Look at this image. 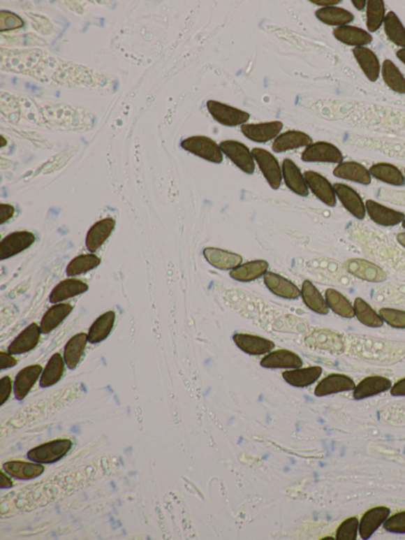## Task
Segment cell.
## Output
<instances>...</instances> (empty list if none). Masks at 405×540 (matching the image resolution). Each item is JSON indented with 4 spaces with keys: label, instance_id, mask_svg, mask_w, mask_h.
<instances>
[{
    "label": "cell",
    "instance_id": "obj_1",
    "mask_svg": "<svg viewBox=\"0 0 405 540\" xmlns=\"http://www.w3.org/2000/svg\"><path fill=\"white\" fill-rule=\"evenodd\" d=\"M182 147L184 150L194 154L207 161L221 163L223 160L221 148L209 138L204 136H195L184 140Z\"/></svg>",
    "mask_w": 405,
    "mask_h": 540
},
{
    "label": "cell",
    "instance_id": "obj_2",
    "mask_svg": "<svg viewBox=\"0 0 405 540\" xmlns=\"http://www.w3.org/2000/svg\"><path fill=\"white\" fill-rule=\"evenodd\" d=\"M71 446L73 442L68 439H58L31 449L28 453V458L40 464H52L62 459Z\"/></svg>",
    "mask_w": 405,
    "mask_h": 540
},
{
    "label": "cell",
    "instance_id": "obj_3",
    "mask_svg": "<svg viewBox=\"0 0 405 540\" xmlns=\"http://www.w3.org/2000/svg\"><path fill=\"white\" fill-rule=\"evenodd\" d=\"M222 152L233 162L238 168L245 173L253 175L255 171V163L252 153L249 148L240 141L225 140L220 144Z\"/></svg>",
    "mask_w": 405,
    "mask_h": 540
},
{
    "label": "cell",
    "instance_id": "obj_4",
    "mask_svg": "<svg viewBox=\"0 0 405 540\" xmlns=\"http://www.w3.org/2000/svg\"><path fill=\"white\" fill-rule=\"evenodd\" d=\"M252 155L270 187L273 189L281 187L282 171L277 158L271 152L258 147L253 148Z\"/></svg>",
    "mask_w": 405,
    "mask_h": 540
},
{
    "label": "cell",
    "instance_id": "obj_5",
    "mask_svg": "<svg viewBox=\"0 0 405 540\" xmlns=\"http://www.w3.org/2000/svg\"><path fill=\"white\" fill-rule=\"evenodd\" d=\"M207 108L214 119L226 126H237L245 124L249 119L248 112L228 105L210 100Z\"/></svg>",
    "mask_w": 405,
    "mask_h": 540
},
{
    "label": "cell",
    "instance_id": "obj_6",
    "mask_svg": "<svg viewBox=\"0 0 405 540\" xmlns=\"http://www.w3.org/2000/svg\"><path fill=\"white\" fill-rule=\"evenodd\" d=\"M302 161L308 163H341L344 157L337 147L321 141L308 146L302 154Z\"/></svg>",
    "mask_w": 405,
    "mask_h": 540
},
{
    "label": "cell",
    "instance_id": "obj_7",
    "mask_svg": "<svg viewBox=\"0 0 405 540\" xmlns=\"http://www.w3.org/2000/svg\"><path fill=\"white\" fill-rule=\"evenodd\" d=\"M305 343L309 347L325 349L336 353H341L344 349L343 337L329 329L314 330L305 337Z\"/></svg>",
    "mask_w": 405,
    "mask_h": 540
},
{
    "label": "cell",
    "instance_id": "obj_8",
    "mask_svg": "<svg viewBox=\"0 0 405 540\" xmlns=\"http://www.w3.org/2000/svg\"><path fill=\"white\" fill-rule=\"evenodd\" d=\"M344 267L351 275L363 281L379 283L385 282L387 278L382 268L365 259H349L345 263Z\"/></svg>",
    "mask_w": 405,
    "mask_h": 540
},
{
    "label": "cell",
    "instance_id": "obj_9",
    "mask_svg": "<svg viewBox=\"0 0 405 540\" xmlns=\"http://www.w3.org/2000/svg\"><path fill=\"white\" fill-rule=\"evenodd\" d=\"M34 241L35 236L29 231L10 234L0 243V260L8 259L27 250Z\"/></svg>",
    "mask_w": 405,
    "mask_h": 540
},
{
    "label": "cell",
    "instance_id": "obj_10",
    "mask_svg": "<svg viewBox=\"0 0 405 540\" xmlns=\"http://www.w3.org/2000/svg\"><path fill=\"white\" fill-rule=\"evenodd\" d=\"M305 180L311 191L327 206L337 204L334 188L325 177L312 170L305 172Z\"/></svg>",
    "mask_w": 405,
    "mask_h": 540
},
{
    "label": "cell",
    "instance_id": "obj_11",
    "mask_svg": "<svg viewBox=\"0 0 405 540\" xmlns=\"http://www.w3.org/2000/svg\"><path fill=\"white\" fill-rule=\"evenodd\" d=\"M337 198L351 214L362 219L366 216V205L360 196L354 189L342 183L333 185Z\"/></svg>",
    "mask_w": 405,
    "mask_h": 540
},
{
    "label": "cell",
    "instance_id": "obj_12",
    "mask_svg": "<svg viewBox=\"0 0 405 540\" xmlns=\"http://www.w3.org/2000/svg\"><path fill=\"white\" fill-rule=\"evenodd\" d=\"M366 210L372 221L381 226H396V225L402 223L405 219L404 213L390 209V207L372 200L367 201Z\"/></svg>",
    "mask_w": 405,
    "mask_h": 540
},
{
    "label": "cell",
    "instance_id": "obj_13",
    "mask_svg": "<svg viewBox=\"0 0 405 540\" xmlns=\"http://www.w3.org/2000/svg\"><path fill=\"white\" fill-rule=\"evenodd\" d=\"M281 122H271L260 124H242V132L246 138L258 143H265L278 136L283 129Z\"/></svg>",
    "mask_w": 405,
    "mask_h": 540
},
{
    "label": "cell",
    "instance_id": "obj_14",
    "mask_svg": "<svg viewBox=\"0 0 405 540\" xmlns=\"http://www.w3.org/2000/svg\"><path fill=\"white\" fill-rule=\"evenodd\" d=\"M356 386L350 377L342 374H331L323 379L316 387L314 394L325 396L355 390Z\"/></svg>",
    "mask_w": 405,
    "mask_h": 540
},
{
    "label": "cell",
    "instance_id": "obj_15",
    "mask_svg": "<svg viewBox=\"0 0 405 540\" xmlns=\"http://www.w3.org/2000/svg\"><path fill=\"white\" fill-rule=\"evenodd\" d=\"M390 509L385 506H378L369 509L362 516L360 523V534L363 539H368L376 532L378 528L388 519Z\"/></svg>",
    "mask_w": 405,
    "mask_h": 540
},
{
    "label": "cell",
    "instance_id": "obj_16",
    "mask_svg": "<svg viewBox=\"0 0 405 540\" xmlns=\"http://www.w3.org/2000/svg\"><path fill=\"white\" fill-rule=\"evenodd\" d=\"M260 365L266 369H296L302 367V360L299 355L290 350L279 349L265 356Z\"/></svg>",
    "mask_w": 405,
    "mask_h": 540
},
{
    "label": "cell",
    "instance_id": "obj_17",
    "mask_svg": "<svg viewBox=\"0 0 405 540\" xmlns=\"http://www.w3.org/2000/svg\"><path fill=\"white\" fill-rule=\"evenodd\" d=\"M43 333L40 326L32 323L27 326L15 340L11 342L8 351L10 354H22L31 351L39 343L40 334Z\"/></svg>",
    "mask_w": 405,
    "mask_h": 540
},
{
    "label": "cell",
    "instance_id": "obj_18",
    "mask_svg": "<svg viewBox=\"0 0 405 540\" xmlns=\"http://www.w3.org/2000/svg\"><path fill=\"white\" fill-rule=\"evenodd\" d=\"M264 280L267 289L279 298L297 299L301 295L300 290L295 284L275 272H267Z\"/></svg>",
    "mask_w": 405,
    "mask_h": 540
},
{
    "label": "cell",
    "instance_id": "obj_19",
    "mask_svg": "<svg viewBox=\"0 0 405 540\" xmlns=\"http://www.w3.org/2000/svg\"><path fill=\"white\" fill-rule=\"evenodd\" d=\"M204 255L208 263L223 270H234L242 262L241 255L219 248L207 247Z\"/></svg>",
    "mask_w": 405,
    "mask_h": 540
},
{
    "label": "cell",
    "instance_id": "obj_20",
    "mask_svg": "<svg viewBox=\"0 0 405 540\" xmlns=\"http://www.w3.org/2000/svg\"><path fill=\"white\" fill-rule=\"evenodd\" d=\"M43 372V367L39 365H29L24 367L17 374L15 381V395L17 400H22L29 394Z\"/></svg>",
    "mask_w": 405,
    "mask_h": 540
},
{
    "label": "cell",
    "instance_id": "obj_21",
    "mask_svg": "<svg viewBox=\"0 0 405 540\" xmlns=\"http://www.w3.org/2000/svg\"><path fill=\"white\" fill-rule=\"evenodd\" d=\"M333 175L339 179L360 183L362 185H370L371 182L370 172L364 166L356 162L339 163L333 170Z\"/></svg>",
    "mask_w": 405,
    "mask_h": 540
},
{
    "label": "cell",
    "instance_id": "obj_22",
    "mask_svg": "<svg viewBox=\"0 0 405 540\" xmlns=\"http://www.w3.org/2000/svg\"><path fill=\"white\" fill-rule=\"evenodd\" d=\"M233 340L238 348L251 355L269 353L275 344L265 337L247 334H236Z\"/></svg>",
    "mask_w": 405,
    "mask_h": 540
},
{
    "label": "cell",
    "instance_id": "obj_23",
    "mask_svg": "<svg viewBox=\"0 0 405 540\" xmlns=\"http://www.w3.org/2000/svg\"><path fill=\"white\" fill-rule=\"evenodd\" d=\"M283 176L286 185L294 193L302 197H307L309 189L305 177L297 165L290 159H285L283 163Z\"/></svg>",
    "mask_w": 405,
    "mask_h": 540
},
{
    "label": "cell",
    "instance_id": "obj_24",
    "mask_svg": "<svg viewBox=\"0 0 405 540\" xmlns=\"http://www.w3.org/2000/svg\"><path fill=\"white\" fill-rule=\"evenodd\" d=\"M392 387L389 379L383 377H369L356 386L354 391V397L356 400L367 399L380 393H385Z\"/></svg>",
    "mask_w": 405,
    "mask_h": 540
},
{
    "label": "cell",
    "instance_id": "obj_25",
    "mask_svg": "<svg viewBox=\"0 0 405 540\" xmlns=\"http://www.w3.org/2000/svg\"><path fill=\"white\" fill-rule=\"evenodd\" d=\"M115 228V221L112 218L101 219L94 224L87 235L86 245L88 250L91 252L96 251L109 238Z\"/></svg>",
    "mask_w": 405,
    "mask_h": 540
},
{
    "label": "cell",
    "instance_id": "obj_26",
    "mask_svg": "<svg viewBox=\"0 0 405 540\" xmlns=\"http://www.w3.org/2000/svg\"><path fill=\"white\" fill-rule=\"evenodd\" d=\"M353 52L357 62L360 64L367 79L371 82H376L379 77L381 68L376 54L366 47H356Z\"/></svg>",
    "mask_w": 405,
    "mask_h": 540
},
{
    "label": "cell",
    "instance_id": "obj_27",
    "mask_svg": "<svg viewBox=\"0 0 405 540\" xmlns=\"http://www.w3.org/2000/svg\"><path fill=\"white\" fill-rule=\"evenodd\" d=\"M311 136L300 131L286 132L274 141L272 149L277 153L295 149L302 147H308L312 145Z\"/></svg>",
    "mask_w": 405,
    "mask_h": 540
},
{
    "label": "cell",
    "instance_id": "obj_28",
    "mask_svg": "<svg viewBox=\"0 0 405 540\" xmlns=\"http://www.w3.org/2000/svg\"><path fill=\"white\" fill-rule=\"evenodd\" d=\"M333 35L341 43L351 46L363 47L373 41L371 35L364 29L353 26L338 27Z\"/></svg>",
    "mask_w": 405,
    "mask_h": 540
},
{
    "label": "cell",
    "instance_id": "obj_29",
    "mask_svg": "<svg viewBox=\"0 0 405 540\" xmlns=\"http://www.w3.org/2000/svg\"><path fill=\"white\" fill-rule=\"evenodd\" d=\"M87 284L77 279H67L53 289L50 295L52 304L68 300L74 296L84 293L88 290Z\"/></svg>",
    "mask_w": 405,
    "mask_h": 540
},
{
    "label": "cell",
    "instance_id": "obj_30",
    "mask_svg": "<svg viewBox=\"0 0 405 540\" xmlns=\"http://www.w3.org/2000/svg\"><path fill=\"white\" fill-rule=\"evenodd\" d=\"M115 319V312L110 311L101 314L95 320L89 330L88 342L96 344L104 341L111 333Z\"/></svg>",
    "mask_w": 405,
    "mask_h": 540
},
{
    "label": "cell",
    "instance_id": "obj_31",
    "mask_svg": "<svg viewBox=\"0 0 405 540\" xmlns=\"http://www.w3.org/2000/svg\"><path fill=\"white\" fill-rule=\"evenodd\" d=\"M269 263L264 260L253 261L237 267L230 272V277L242 282H252L266 274Z\"/></svg>",
    "mask_w": 405,
    "mask_h": 540
},
{
    "label": "cell",
    "instance_id": "obj_32",
    "mask_svg": "<svg viewBox=\"0 0 405 540\" xmlns=\"http://www.w3.org/2000/svg\"><path fill=\"white\" fill-rule=\"evenodd\" d=\"M323 373V369L318 366L306 367V369L287 371L283 373L285 381L297 388H305L317 381Z\"/></svg>",
    "mask_w": 405,
    "mask_h": 540
},
{
    "label": "cell",
    "instance_id": "obj_33",
    "mask_svg": "<svg viewBox=\"0 0 405 540\" xmlns=\"http://www.w3.org/2000/svg\"><path fill=\"white\" fill-rule=\"evenodd\" d=\"M3 469L11 476L22 480L37 478L45 471V467L43 465L24 461L5 462Z\"/></svg>",
    "mask_w": 405,
    "mask_h": 540
},
{
    "label": "cell",
    "instance_id": "obj_34",
    "mask_svg": "<svg viewBox=\"0 0 405 540\" xmlns=\"http://www.w3.org/2000/svg\"><path fill=\"white\" fill-rule=\"evenodd\" d=\"M73 310V307L69 304H59L52 306L41 319V332L43 334H50L69 316Z\"/></svg>",
    "mask_w": 405,
    "mask_h": 540
},
{
    "label": "cell",
    "instance_id": "obj_35",
    "mask_svg": "<svg viewBox=\"0 0 405 540\" xmlns=\"http://www.w3.org/2000/svg\"><path fill=\"white\" fill-rule=\"evenodd\" d=\"M88 335L85 333L76 335L71 338L64 348V360L69 369L74 370L79 365L85 351Z\"/></svg>",
    "mask_w": 405,
    "mask_h": 540
},
{
    "label": "cell",
    "instance_id": "obj_36",
    "mask_svg": "<svg viewBox=\"0 0 405 540\" xmlns=\"http://www.w3.org/2000/svg\"><path fill=\"white\" fill-rule=\"evenodd\" d=\"M369 172L375 179L392 186L402 187L405 184V177L402 171L390 163L374 164Z\"/></svg>",
    "mask_w": 405,
    "mask_h": 540
},
{
    "label": "cell",
    "instance_id": "obj_37",
    "mask_svg": "<svg viewBox=\"0 0 405 540\" xmlns=\"http://www.w3.org/2000/svg\"><path fill=\"white\" fill-rule=\"evenodd\" d=\"M318 19L329 26L339 27L346 26L355 20V16L346 9L327 7L318 10L315 13Z\"/></svg>",
    "mask_w": 405,
    "mask_h": 540
},
{
    "label": "cell",
    "instance_id": "obj_38",
    "mask_svg": "<svg viewBox=\"0 0 405 540\" xmlns=\"http://www.w3.org/2000/svg\"><path fill=\"white\" fill-rule=\"evenodd\" d=\"M301 294L304 302L309 309L321 314H327L330 312L329 307L323 296L311 282H303Z\"/></svg>",
    "mask_w": 405,
    "mask_h": 540
},
{
    "label": "cell",
    "instance_id": "obj_39",
    "mask_svg": "<svg viewBox=\"0 0 405 540\" xmlns=\"http://www.w3.org/2000/svg\"><path fill=\"white\" fill-rule=\"evenodd\" d=\"M64 372V361L59 353L52 355L41 376L40 385L43 388L51 387L61 381Z\"/></svg>",
    "mask_w": 405,
    "mask_h": 540
},
{
    "label": "cell",
    "instance_id": "obj_40",
    "mask_svg": "<svg viewBox=\"0 0 405 540\" xmlns=\"http://www.w3.org/2000/svg\"><path fill=\"white\" fill-rule=\"evenodd\" d=\"M325 298L327 305L339 316L344 318H353L355 310L348 300L338 291L332 289L326 290Z\"/></svg>",
    "mask_w": 405,
    "mask_h": 540
},
{
    "label": "cell",
    "instance_id": "obj_41",
    "mask_svg": "<svg viewBox=\"0 0 405 540\" xmlns=\"http://www.w3.org/2000/svg\"><path fill=\"white\" fill-rule=\"evenodd\" d=\"M384 29L386 36L392 43L405 48V27L392 11L385 17Z\"/></svg>",
    "mask_w": 405,
    "mask_h": 540
},
{
    "label": "cell",
    "instance_id": "obj_42",
    "mask_svg": "<svg viewBox=\"0 0 405 540\" xmlns=\"http://www.w3.org/2000/svg\"><path fill=\"white\" fill-rule=\"evenodd\" d=\"M383 77L385 85L391 90L405 94V78L396 64L390 60H385L383 64Z\"/></svg>",
    "mask_w": 405,
    "mask_h": 540
},
{
    "label": "cell",
    "instance_id": "obj_43",
    "mask_svg": "<svg viewBox=\"0 0 405 540\" xmlns=\"http://www.w3.org/2000/svg\"><path fill=\"white\" fill-rule=\"evenodd\" d=\"M354 310L356 317L362 324L370 328H380L383 325V319L362 299L357 298L355 300Z\"/></svg>",
    "mask_w": 405,
    "mask_h": 540
},
{
    "label": "cell",
    "instance_id": "obj_44",
    "mask_svg": "<svg viewBox=\"0 0 405 540\" xmlns=\"http://www.w3.org/2000/svg\"><path fill=\"white\" fill-rule=\"evenodd\" d=\"M385 3L383 0H369L367 9V27L374 33L384 23L385 17Z\"/></svg>",
    "mask_w": 405,
    "mask_h": 540
},
{
    "label": "cell",
    "instance_id": "obj_45",
    "mask_svg": "<svg viewBox=\"0 0 405 540\" xmlns=\"http://www.w3.org/2000/svg\"><path fill=\"white\" fill-rule=\"evenodd\" d=\"M101 263V259L94 254H82L75 258L67 267L68 276H77L84 274L96 268Z\"/></svg>",
    "mask_w": 405,
    "mask_h": 540
},
{
    "label": "cell",
    "instance_id": "obj_46",
    "mask_svg": "<svg viewBox=\"0 0 405 540\" xmlns=\"http://www.w3.org/2000/svg\"><path fill=\"white\" fill-rule=\"evenodd\" d=\"M360 523L357 518L345 520L337 531V540H355L358 534Z\"/></svg>",
    "mask_w": 405,
    "mask_h": 540
},
{
    "label": "cell",
    "instance_id": "obj_47",
    "mask_svg": "<svg viewBox=\"0 0 405 540\" xmlns=\"http://www.w3.org/2000/svg\"><path fill=\"white\" fill-rule=\"evenodd\" d=\"M379 314L384 321L398 329L405 328V312L392 309V308H382Z\"/></svg>",
    "mask_w": 405,
    "mask_h": 540
},
{
    "label": "cell",
    "instance_id": "obj_48",
    "mask_svg": "<svg viewBox=\"0 0 405 540\" xmlns=\"http://www.w3.org/2000/svg\"><path fill=\"white\" fill-rule=\"evenodd\" d=\"M387 532L404 534L405 533V511L396 513L387 519L384 523Z\"/></svg>",
    "mask_w": 405,
    "mask_h": 540
},
{
    "label": "cell",
    "instance_id": "obj_49",
    "mask_svg": "<svg viewBox=\"0 0 405 540\" xmlns=\"http://www.w3.org/2000/svg\"><path fill=\"white\" fill-rule=\"evenodd\" d=\"M6 16L1 13V31L21 27L23 22L20 17L8 13H5Z\"/></svg>",
    "mask_w": 405,
    "mask_h": 540
},
{
    "label": "cell",
    "instance_id": "obj_50",
    "mask_svg": "<svg viewBox=\"0 0 405 540\" xmlns=\"http://www.w3.org/2000/svg\"><path fill=\"white\" fill-rule=\"evenodd\" d=\"M12 390L11 379L5 377L0 381V405H3L9 399Z\"/></svg>",
    "mask_w": 405,
    "mask_h": 540
},
{
    "label": "cell",
    "instance_id": "obj_51",
    "mask_svg": "<svg viewBox=\"0 0 405 540\" xmlns=\"http://www.w3.org/2000/svg\"><path fill=\"white\" fill-rule=\"evenodd\" d=\"M17 363V360L10 353L0 352V367H1V370L14 367Z\"/></svg>",
    "mask_w": 405,
    "mask_h": 540
},
{
    "label": "cell",
    "instance_id": "obj_52",
    "mask_svg": "<svg viewBox=\"0 0 405 540\" xmlns=\"http://www.w3.org/2000/svg\"><path fill=\"white\" fill-rule=\"evenodd\" d=\"M15 214V207L10 205H0V224H3L6 221L13 217Z\"/></svg>",
    "mask_w": 405,
    "mask_h": 540
},
{
    "label": "cell",
    "instance_id": "obj_53",
    "mask_svg": "<svg viewBox=\"0 0 405 540\" xmlns=\"http://www.w3.org/2000/svg\"><path fill=\"white\" fill-rule=\"evenodd\" d=\"M391 395L394 396H405V378L392 386Z\"/></svg>",
    "mask_w": 405,
    "mask_h": 540
},
{
    "label": "cell",
    "instance_id": "obj_54",
    "mask_svg": "<svg viewBox=\"0 0 405 540\" xmlns=\"http://www.w3.org/2000/svg\"><path fill=\"white\" fill-rule=\"evenodd\" d=\"M311 2L319 6H325V8L341 3V0H320V1L312 0Z\"/></svg>",
    "mask_w": 405,
    "mask_h": 540
},
{
    "label": "cell",
    "instance_id": "obj_55",
    "mask_svg": "<svg viewBox=\"0 0 405 540\" xmlns=\"http://www.w3.org/2000/svg\"><path fill=\"white\" fill-rule=\"evenodd\" d=\"M13 486V482L1 472V488H10Z\"/></svg>",
    "mask_w": 405,
    "mask_h": 540
},
{
    "label": "cell",
    "instance_id": "obj_56",
    "mask_svg": "<svg viewBox=\"0 0 405 540\" xmlns=\"http://www.w3.org/2000/svg\"><path fill=\"white\" fill-rule=\"evenodd\" d=\"M354 7L358 10H362L364 9L367 5L365 0H353Z\"/></svg>",
    "mask_w": 405,
    "mask_h": 540
},
{
    "label": "cell",
    "instance_id": "obj_57",
    "mask_svg": "<svg viewBox=\"0 0 405 540\" xmlns=\"http://www.w3.org/2000/svg\"><path fill=\"white\" fill-rule=\"evenodd\" d=\"M397 57L399 60L405 64V48L398 50L397 52Z\"/></svg>",
    "mask_w": 405,
    "mask_h": 540
},
{
    "label": "cell",
    "instance_id": "obj_58",
    "mask_svg": "<svg viewBox=\"0 0 405 540\" xmlns=\"http://www.w3.org/2000/svg\"><path fill=\"white\" fill-rule=\"evenodd\" d=\"M397 240L402 246L405 247V233L398 234L397 236Z\"/></svg>",
    "mask_w": 405,
    "mask_h": 540
},
{
    "label": "cell",
    "instance_id": "obj_59",
    "mask_svg": "<svg viewBox=\"0 0 405 540\" xmlns=\"http://www.w3.org/2000/svg\"><path fill=\"white\" fill-rule=\"evenodd\" d=\"M402 226L403 228H405V219H404V221L402 222Z\"/></svg>",
    "mask_w": 405,
    "mask_h": 540
}]
</instances>
